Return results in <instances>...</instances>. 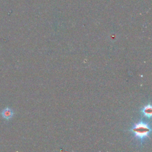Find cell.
<instances>
[{
	"label": "cell",
	"instance_id": "6da1fadb",
	"mask_svg": "<svg viewBox=\"0 0 152 152\" xmlns=\"http://www.w3.org/2000/svg\"><path fill=\"white\" fill-rule=\"evenodd\" d=\"M131 131L134 134L136 138L142 141L149 137L151 132V128L149 124L141 121L135 124L131 129Z\"/></svg>",
	"mask_w": 152,
	"mask_h": 152
},
{
	"label": "cell",
	"instance_id": "7a4b0ae2",
	"mask_svg": "<svg viewBox=\"0 0 152 152\" xmlns=\"http://www.w3.org/2000/svg\"><path fill=\"white\" fill-rule=\"evenodd\" d=\"M1 116L4 119L8 121L11 119L14 116V111L8 106L5 107L0 113Z\"/></svg>",
	"mask_w": 152,
	"mask_h": 152
},
{
	"label": "cell",
	"instance_id": "3957f363",
	"mask_svg": "<svg viewBox=\"0 0 152 152\" xmlns=\"http://www.w3.org/2000/svg\"><path fill=\"white\" fill-rule=\"evenodd\" d=\"M152 108H151V106L150 104H147L146 106H145L141 110V112L142 113V114L144 115V116H145L147 118H151V115H152Z\"/></svg>",
	"mask_w": 152,
	"mask_h": 152
}]
</instances>
